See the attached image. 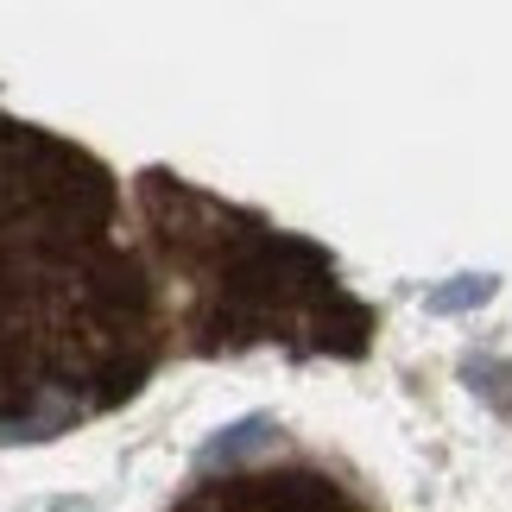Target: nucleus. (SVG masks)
I'll return each mask as SVG.
<instances>
[{
  "label": "nucleus",
  "mask_w": 512,
  "mask_h": 512,
  "mask_svg": "<svg viewBox=\"0 0 512 512\" xmlns=\"http://www.w3.org/2000/svg\"><path fill=\"white\" fill-rule=\"evenodd\" d=\"M127 196L140 253L165 298L171 354L228 361L247 348H279L291 361H361L373 348L380 317L348 291L323 241L159 165L133 177Z\"/></svg>",
  "instance_id": "nucleus-2"
},
{
  "label": "nucleus",
  "mask_w": 512,
  "mask_h": 512,
  "mask_svg": "<svg viewBox=\"0 0 512 512\" xmlns=\"http://www.w3.org/2000/svg\"><path fill=\"white\" fill-rule=\"evenodd\" d=\"M171 512H380L342 468L291 456V462H228L203 475Z\"/></svg>",
  "instance_id": "nucleus-3"
},
{
  "label": "nucleus",
  "mask_w": 512,
  "mask_h": 512,
  "mask_svg": "<svg viewBox=\"0 0 512 512\" xmlns=\"http://www.w3.org/2000/svg\"><path fill=\"white\" fill-rule=\"evenodd\" d=\"M171 361L165 298L108 159L0 108V443L95 424Z\"/></svg>",
  "instance_id": "nucleus-1"
},
{
  "label": "nucleus",
  "mask_w": 512,
  "mask_h": 512,
  "mask_svg": "<svg viewBox=\"0 0 512 512\" xmlns=\"http://www.w3.org/2000/svg\"><path fill=\"white\" fill-rule=\"evenodd\" d=\"M494 298V279H487V272H462V279H449V285H437L430 291V310H468V304H487Z\"/></svg>",
  "instance_id": "nucleus-4"
}]
</instances>
